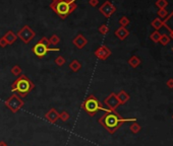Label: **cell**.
<instances>
[{"instance_id": "34", "label": "cell", "mask_w": 173, "mask_h": 146, "mask_svg": "<svg viewBox=\"0 0 173 146\" xmlns=\"http://www.w3.org/2000/svg\"><path fill=\"white\" fill-rule=\"evenodd\" d=\"M0 146H7V144L4 142V141H1V142H0Z\"/></svg>"}, {"instance_id": "2", "label": "cell", "mask_w": 173, "mask_h": 146, "mask_svg": "<svg viewBox=\"0 0 173 146\" xmlns=\"http://www.w3.org/2000/svg\"><path fill=\"white\" fill-rule=\"evenodd\" d=\"M76 0H52L50 8L61 19H65L76 9Z\"/></svg>"}, {"instance_id": "25", "label": "cell", "mask_w": 173, "mask_h": 146, "mask_svg": "<svg viewBox=\"0 0 173 146\" xmlns=\"http://www.w3.org/2000/svg\"><path fill=\"white\" fill-rule=\"evenodd\" d=\"M54 63H55L57 66H63L64 64H65V59H64L63 56H58V57H56L55 58Z\"/></svg>"}, {"instance_id": "10", "label": "cell", "mask_w": 173, "mask_h": 146, "mask_svg": "<svg viewBox=\"0 0 173 146\" xmlns=\"http://www.w3.org/2000/svg\"><path fill=\"white\" fill-rule=\"evenodd\" d=\"M94 54H95V56L97 57L98 59H100V60H106V59L109 58L112 53H111L110 49L108 48V47L101 46L94 52Z\"/></svg>"}, {"instance_id": "3", "label": "cell", "mask_w": 173, "mask_h": 146, "mask_svg": "<svg viewBox=\"0 0 173 146\" xmlns=\"http://www.w3.org/2000/svg\"><path fill=\"white\" fill-rule=\"evenodd\" d=\"M35 88V84L31 81L28 76L21 74L17 77L16 80L11 84V90L16 92V95L21 96H26Z\"/></svg>"}, {"instance_id": "37", "label": "cell", "mask_w": 173, "mask_h": 146, "mask_svg": "<svg viewBox=\"0 0 173 146\" xmlns=\"http://www.w3.org/2000/svg\"><path fill=\"white\" fill-rule=\"evenodd\" d=\"M172 119H173V115H172Z\"/></svg>"}, {"instance_id": "31", "label": "cell", "mask_w": 173, "mask_h": 146, "mask_svg": "<svg viewBox=\"0 0 173 146\" xmlns=\"http://www.w3.org/2000/svg\"><path fill=\"white\" fill-rule=\"evenodd\" d=\"M89 4L92 7H97L99 4V0H89Z\"/></svg>"}, {"instance_id": "11", "label": "cell", "mask_w": 173, "mask_h": 146, "mask_svg": "<svg viewBox=\"0 0 173 146\" xmlns=\"http://www.w3.org/2000/svg\"><path fill=\"white\" fill-rule=\"evenodd\" d=\"M72 44L78 49H83V48H85L86 45L88 44V40H86L85 37L83 36V34H80L72 40Z\"/></svg>"}, {"instance_id": "35", "label": "cell", "mask_w": 173, "mask_h": 146, "mask_svg": "<svg viewBox=\"0 0 173 146\" xmlns=\"http://www.w3.org/2000/svg\"><path fill=\"white\" fill-rule=\"evenodd\" d=\"M169 31H170V38H171V39H173V29H169Z\"/></svg>"}, {"instance_id": "32", "label": "cell", "mask_w": 173, "mask_h": 146, "mask_svg": "<svg viewBox=\"0 0 173 146\" xmlns=\"http://www.w3.org/2000/svg\"><path fill=\"white\" fill-rule=\"evenodd\" d=\"M6 46H7L6 41L3 38H1V39H0V47H1V48H5Z\"/></svg>"}, {"instance_id": "21", "label": "cell", "mask_w": 173, "mask_h": 146, "mask_svg": "<svg viewBox=\"0 0 173 146\" xmlns=\"http://www.w3.org/2000/svg\"><path fill=\"white\" fill-rule=\"evenodd\" d=\"M159 43H161L163 46H166L168 44L170 43V37L168 34H161V38H160V41Z\"/></svg>"}, {"instance_id": "26", "label": "cell", "mask_w": 173, "mask_h": 146, "mask_svg": "<svg viewBox=\"0 0 173 146\" xmlns=\"http://www.w3.org/2000/svg\"><path fill=\"white\" fill-rule=\"evenodd\" d=\"M98 31L101 34H107L109 33V28H108V26H106V24H101V26H99Z\"/></svg>"}, {"instance_id": "28", "label": "cell", "mask_w": 173, "mask_h": 146, "mask_svg": "<svg viewBox=\"0 0 173 146\" xmlns=\"http://www.w3.org/2000/svg\"><path fill=\"white\" fill-rule=\"evenodd\" d=\"M69 118H70V115H69L67 112H65V111H63L62 113L59 114V119H60L61 121H63V122H66V121H68Z\"/></svg>"}, {"instance_id": "23", "label": "cell", "mask_w": 173, "mask_h": 146, "mask_svg": "<svg viewBox=\"0 0 173 146\" xmlns=\"http://www.w3.org/2000/svg\"><path fill=\"white\" fill-rule=\"evenodd\" d=\"M49 41H50L51 45L56 46V45H58V44L60 43V38H59L57 34H52L51 38L49 39Z\"/></svg>"}, {"instance_id": "20", "label": "cell", "mask_w": 173, "mask_h": 146, "mask_svg": "<svg viewBox=\"0 0 173 146\" xmlns=\"http://www.w3.org/2000/svg\"><path fill=\"white\" fill-rule=\"evenodd\" d=\"M160 38H161V34H160L158 31L153 32V33L151 34V36H150V39L152 40L154 43H159Z\"/></svg>"}, {"instance_id": "22", "label": "cell", "mask_w": 173, "mask_h": 146, "mask_svg": "<svg viewBox=\"0 0 173 146\" xmlns=\"http://www.w3.org/2000/svg\"><path fill=\"white\" fill-rule=\"evenodd\" d=\"M155 4L159 9H165L168 5V1L167 0H157Z\"/></svg>"}, {"instance_id": "12", "label": "cell", "mask_w": 173, "mask_h": 146, "mask_svg": "<svg viewBox=\"0 0 173 146\" xmlns=\"http://www.w3.org/2000/svg\"><path fill=\"white\" fill-rule=\"evenodd\" d=\"M46 120H48L50 123H56L57 120L59 119V113L55 109H51L49 112H47V114L45 115Z\"/></svg>"}, {"instance_id": "36", "label": "cell", "mask_w": 173, "mask_h": 146, "mask_svg": "<svg viewBox=\"0 0 173 146\" xmlns=\"http://www.w3.org/2000/svg\"><path fill=\"white\" fill-rule=\"evenodd\" d=\"M172 52H173V47H172Z\"/></svg>"}, {"instance_id": "5", "label": "cell", "mask_w": 173, "mask_h": 146, "mask_svg": "<svg viewBox=\"0 0 173 146\" xmlns=\"http://www.w3.org/2000/svg\"><path fill=\"white\" fill-rule=\"evenodd\" d=\"M5 106L12 113H17V111L24 107V101L17 95H12L8 100L5 101Z\"/></svg>"}, {"instance_id": "7", "label": "cell", "mask_w": 173, "mask_h": 146, "mask_svg": "<svg viewBox=\"0 0 173 146\" xmlns=\"http://www.w3.org/2000/svg\"><path fill=\"white\" fill-rule=\"evenodd\" d=\"M60 49L57 48H50V47H46L41 43H37L33 48H32V52L36 55L38 58H43L48 52H58Z\"/></svg>"}, {"instance_id": "27", "label": "cell", "mask_w": 173, "mask_h": 146, "mask_svg": "<svg viewBox=\"0 0 173 146\" xmlns=\"http://www.w3.org/2000/svg\"><path fill=\"white\" fill-rule=\"evenodd\" d=\"M119 24H120V26L125 28V26H127L128 24H129V19H128L126 16H121L119 18Z\"/></svg>"}, {"instance_id": "6", "label": "cell", "mask_w": 173, "mask_h": 146, "mask_svg": "<svg viewBox=\"0 0 173 146\" xmlns=\"http://www.w3.org/2000/svg\"><path fill=\"white\" fill-rule=\"evenodd\" d=\"M16 36H17V38L21 39L24 44H29L30 42L35 38L36 34H35V32L30 28L29 26H24L23 28L18 31Z\"/></svg>"}, {"instance_id": "18", "label": "cell", "mask_w": 173, "mask_h": 146, "mask_svg": "<svg viewBox=\"0 0 173 146\" xmlns=\"http://www.w3.org/2000/svg\"><path fill=\"white\" fill-rule=\"evenodd\" d=\"M151 24H152V26L154 28L156 31H158V29H160L163 26V21L161 18H159V17H156L155 19H153V21L151 23Z\"/></svg>"}, {"instance_id": "24", "label": "cell", "mask_w": 173, "mask_h": 146, "mask_svg": "<svg viewBox=\"0 0 173 146\" xmlns=\"http://www.w3.org/2000/svg\"><path fill=\"white\" fill-rule=\"evenodd\" d=\"M130 131H132V133H135V134H137V133H138L140 131V126L138 125V124L137 122H133L132 125H130L129 127Z\"/></svg>"}, {"instance_id": "29", "label": "cell", "mask_w": 173, "mask_h": 146, "mask_svg": "<svg viewBox=\"0 0 173 146\" xmlns=\"http://www.w3.org/2000/svg\"><path fill=\"white\" fill-rule=\"evenodd\" d=\"M157 14H158V16H160L159 18H166L168 16V12L166 9H159Z\"/></svg>"}, {"instance_id": "13", "label": "cell", "mask_w": 173, "mask_h": 146, "mask_svg": "<svg viewBox=\"0 0 173 146\" xmlns=\"http://www.w3.org/2000/svg\"><path fill=\"white\" fill-rule=\"evenodd\" d=\"M115 36L117 37L118 39L121 40V41H123L124 39H126L128 37V34H129V32H128V29L126 28H123V26H120V28H118L115 31Z\"/></svg>"}, {"instance_id": "1", "label": "cell", "mask_w": 173, "mask_h": 146, "mask_svg": "<svg viewBox=\"0 0 173 146\" xmlns=\"http://www.w3.org/2000/svg\"><path fill=\"white\" fill-rule=\"evenodd\" d=\"M126 122H137L135 118H122L118 113L110 112L106 113L99 119V123L105 128L110 134H113L120 128L123 123Z\"/></svg>"}, {"instance_id": "4", "label": "cell", "mask_w": 173, "mask_h": 146, "mask_svg": "<svg viewBox=\"0 0 173 146\" xmlns=\"http://www.w3.org/2000/svg\"><path fill=\"white\" fill-rule=\"evenodd\" d=\"M81 108H83L84 110L88 113V115L91 116V117H94V116L96 115V113L99 112V111H103V112H105V113L112 112V111H110L109 109H105L104 107H102L100 101H99L93 95H89L88 98H86L85 101L81 103Z\"/></svg>"}, {"instance_id": "15", "label": "cell", "mask_w": 173, "mask_h": 146, "mask_svg": "<svg viewBox=\"0 0 173 146\" xmlns=\"http://www.w3.org/2000/svg\"><path fill=\"white\" fill-rule=\"evenodd\" d=\"M116 95H117L118 101H120L121 105H122V103H125L126 101H128V100H129V95H128L126 91H124V90L119 91V93H117Z\"/></svg>"}, {"instance_id": "33", "label": "cell", "mask_w": 173, "mask_h": 146, "mask_svg": "<svg viewBox=\"0 0 173 146\" xmlns=\"http://www.w3.org/2000/svg\"><path fill=\"white\" fill-rule=\"evenodd\" d=\"M166 85L168 86L169 88H173V78H170V79H168V81L166 82Z\"/></svg>"}, {"instance_id": "30", "label": "cell", "mask_w": 173, "mask_h": 146, "mask_svg": "<svg viewBox=\"0 0 173 146\" xmlns=\"http://www.w3.org/2000/svg\"><path fill=\"white\" fill-rule=\"evenodd\" d=\"M39 43H41V44H43L44 46H46V47H50V41H49V39H47L46 37H43L42 39L39 40Z\"/></svg>"}, {"instance_id": "9", "label": "cell", "mask_w": 173, "mask_h": 146, "mask_svg": "<svg viewBox=\"0 0 173 146\" xmlns=\"http://www.w3.org/2000/svg\"><path fill=\"white\" fill-rule=\"evenodd\" d=\"M99 11L103 14L105 17H110L113 13H115L116 11V7L115 5H113L110 1H105L104 3L99 7Z\"/></svg>"}, {"instance_id": "19", "label": "cell", "mask_w": 173, "mask_h": 146, "mask_svg": "<svg viewBox=\"0 0 173 146\" xmlns=\"http://www.w3.org/2000/svg\"><path fill=\"white\" fill-rule=\"evenodd\" d=\"M10 72L12 73V75L13 76H16V77H18L19 75H21L23 74V70H21V68L19 67L18 65H14L11 67V70Z\"/></svg>"}, {"instance_id": "17", "label": "cell", "mask_w": 173, "mask_h": 146, "mask_svg": "<svg viewBox=\"0 0 173 146\" xmlns=\"http://www.w3.org/2000/svg\"><path fill=\"white\" fill-rule=\"evenodd\" d=\"M69 68H70L73 72H78V71L81 68V62L78 60H76V59H75V60H72L70 62V64H69Z\"/></svg>"}, {"instance_id": "16", "label": "cell", "mask_w": 173, "mask_h": 146, "mask_svg": "<svg viewBox=\"0 0 173 146\" xmlns=\"http://www.w3.org/2000/svg\"><path fill=\"white\" fill-rule=\"evenodd\" d=\"M128 64H129L130 67L132 68H137L138 66H140V59L138 58V56H132L128 60Z\"/></svg>"}, {"instance_id": "14", "label": "cell", "mask_w": 173, "mask_h": 146, "mask_svg": "<svg viewBox=\"0 0 173 146\" xmlns=\"http://www.w3.org/2000/svg\"><path fill=\"white\" fill-rule=\"evenodd\" d=\"M2 38L6 41L7 45H12V44L17 40V36L12 31H8V32H6L5 34H4Z\"/></svg>"}, {"instance_id": "8", "label": "cell", "mask_w": 173, "mask_h": 146, "mask_svg": "<svg viewBox=\"0 0 173 146\" xmlns=\"http://www.w3.org/2000/svg\"><path fill=\"white\" fill-rule=\"evenodd\" d=\"M104 105L107 106L110 111L115 112V110L119 107L121 103H120V101H118L117 95H116L114 92H112L105 98V101H104Z\"/></svg>"}]
</instances>
